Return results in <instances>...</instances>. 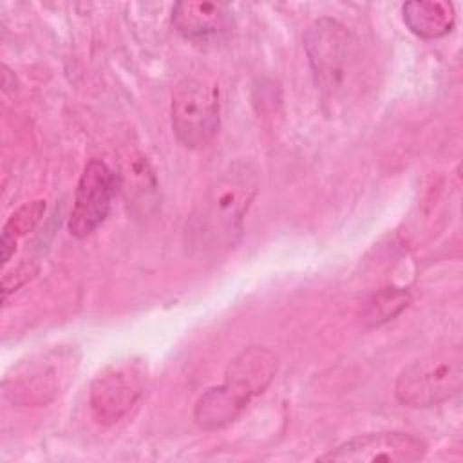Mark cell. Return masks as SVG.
I'll use <instances>...</instances> for the list:
<instances>
[{
  "label": "cell",
  "mask_w": 463,
  "mask_h": 463,
  "mask_svg": "<svg viewBox=\"0 0 463 463\" xmlns=\"http://www.w3.org/2000/svg\"><path fill=\"white\" fill-rule=\"evenodd\" d=\"M403 22L420 38L436 40L449 34L456 24L454 5L438 0L407 2L402 7Z\"/></svg>",
  "instance_id": "obj_11"
},
{
  "label": "cell",
  "mask_w": 463,
  "mask_h": 463,
  "mask_svg": "<svg viewBox=\"0 0 463 463\" xmlns=\"http://www.w3.org/2000/svg\"><path fill=\"white\" fill-rule=\"evenodd\" d=\"M145 387V371L137 362L109 365L90 387V409L99 423L119 421L139 400Z\"/></svg>",
  "instance_id": "obj_8"
},
{
  "label": "cell",
  "mask_w": 463,
  "mask_h": 463,
  "mask_svg": "<svg viewBox=\"0 0 463 463\" xmlns=\"http://www.w3.org/2000/svg\"><path fill=\"white\" fill-rule=\"evenodd\" d=\"M172 130L192 150L206 146L219 128V89L197 76L181 80L172 92Z\"/></svg>",
  "instance_id": "obj_4"
},
{
  "label": "cell",
  "mask_w": 463,
  "mask_h": 463,
  "mask_svg": "<svg viewBox=\"0 0 463 463\" xmlns=\"http://www.w3.org/2000/svg\"><path fill=\"white\" fill-rule=\"evenodd\" d=\"M275 373L277 358L269 349L246 347L228 365L224 382L199 398L194 411L195 423L204 430H215L235 421L251 398L269 385Z\"/></svg>",
  "instance_id": "obj_2"
},
{
  "label": "cell",
  "mask_w": 463,
  "mask_h": 463,
  "mask_svg": "<svg viewBox=\"0 0 463 463\" xmlns=\"http://www.w3.org/2000/svg\"><path fill=\"white\" fill-rule=\"evenodd\" d=\"M172 24L186 40L210 42L230 33L233 18L230 7L222 2L186 0L174 5Z\"/></svg>",
  "instance_id": "obj_10"
},
{
  "label": "cell",
  "mask_w": 463,
  "mask_h": 463,
  "mask_svg": "<svg viewBox=\"0 0 463 463\" xmlns=\"http://www.w3.org/2000/svg\"><path fill=\"white\" fill-rule=\"evenodd\" d=\"M409 304V293L398 288H387L374 295L365 311V320L371 326H380L394 318Z\"/></svg>",
  "instance_id": "obj_13"
},
{
  "label": "cell",
  "mask_w": 463,
  "mask_h": 463,
  "mask_svg": "<svg viewBox=\"0 0 463 463\" xmlns=\"http://www.w3.org/2000/svg\"><path fill=\"white\" fill-rule=\"evenodd\" d=\"M118 177L101 159H90L78 181L69 232L78 239L89 237L109 215Z\"/></svg>",
  "instance_id": "obj_6"
},
{
  "label": "cell",
  "mask_w": 463,
  "mask_h": 463,
  "mask_svg": "<svg viewBox=\"0 0 463 463\" xmlns=\"http://www.w3.org/2000/svg\"><path fill=\"white\" fill-rule=\"evenodd\" d=\"M76 364L71 351H51L33 360L16 376H9L5 392L16 403H47L67 385Z\"/></svg>",
  "instance_id": "obj_7"
},
{
  "label": "cell",
  "mask_w": 463,
  "mask_h": 463,
  "mask_svg": "<svg viewBox=\"0 0 463 463\" xmlns=\"http://www.w3.org/2000/svg\"><path fill=\"white\" fill-rule=\"evenodd\" d=\"M45 212V203L43 201H33L24 206H20L5 222L4 232H2V259L4 262H9L11 255L14 253L16 242L22 235L31 232L40 217Z\"/></svg>",
  "instance_id": "obj_12"
},
{
  "label": "cell",
  "mask_w": 463,
  "mask_h": 463,
  "mask_svg": "<svg viewBox=\"0 0 463 463\" xmlns=\"http://www.w3.org/2000/svg\"><path fill=\"white\" fill-rule=\"evenodd\" d=\"M427 443L407 432H371L356 436L322 454L318 461H391L411 463L423 459Z\"/></svg>",
  "instance_id": "obj_9"
},
{
  "label": "cell",
  "mask_w": 463,
  "mask_h": 463,
  "mask_svg": "<svg viewBox=\"0 0 463 463\" xmlns=\"http://www.w3.org/2000/svg\"><path fill=\"white\" fill-rule=\"evenodd\" d=\"M257 188V170L248 161L232 163L210 183L186 221L184 242L192 257L215 260L235 248Z\"/></svg>",
  "instance_id": "obj_1"
},
{
  "label": "cell",
  "mask_w": 463,
  "mask_h": 463,
  "mask_svg": "<svg viewBox=\"0 0 463 463\" xmlns=\"http://www.w3.org/2000/svg\"><path fill=\"white\" fill-rule=\"evenodd\" d=\"M351 36L336 20H317L306 33V51L317 85L324 94H335L345 80L351 58Z\"/></svg>",
  "instance_id": "obj_5"
},
{
  "label": "cell",
  "mask_w": 463,
  "mask_h": 463,
  "mask_svg": "<svg viewBox=\"0 0 463 463\" xmlns=\"http://www.w3.org/2000/svg\"><path fill=\"white\" fill-rule=\"evenodd\" d=\"M463 387V353L459 347L429 353L407 365L394 385L402 405L427 409L439 405Z\"/></svg>",
  "instance_id": "obj_3"
}]
</instances>
